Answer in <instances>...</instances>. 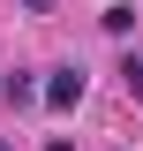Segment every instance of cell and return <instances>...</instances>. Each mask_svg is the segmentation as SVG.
Segmentation results:
<instances>
[{"instance_id": "obj_4", "label": "cell", "mask_w": 143, "mask_h": 151, "mask_svg": "<svg viewBox=\"0 0 143 151\" xmlns=\"http://www.w3.org/2000/svg\"><path fill=\"white\" fill-rule=\"evenodd\" d=\"M23 8H30V15H53V8H60V0H23Z\"/></svg>"}, {"instance_id": "obj_2", "label": "cell", "mask_w": 143, "mask_h": 151, "mask_svg": "<svg viewBox=\"0 0 143 151\" xmlns=\"http://www.w3.org/2000/svg\"><path fill=\"white\" fill-rule=\"evenodd\" d=\"M0 91H8V106H30V98H38V76H23V68H15Z\"/></svg>"}, {"instance_id": "obj_6", "label": "cell", "mask_w": 143, "mask_h": 151, "mask_svg": "<svg viewBox=\"0 0 143 151\" xmlns=\"http://www.w3.org/2000/svg\"><path fill=\"white\" fill-rule=\"evenodd\" d=\"M0 151H8V144H0Z\"/></svg>"}, {"instance_id": "obj_3", "label": "cell", "mask_w": 143, "mask_h": 151, "mask_svg": "<svg viewBox=\"0 0 143 151\" xmlns=\"http://www.w3.org/2000/svg\"><path fill=\"white\" fill-rule=\"evenodd\" d=\"M106 30H113V38H128V30H136V8H128V0H113V8H106Z\"/></svg>"}, {"instance_id": "obj_5", "label": "cell", "mask_w": 143, "mask_h": 151, "mask_svg": "<svg viewBox=\"0 0 143 151\" xmlns=\"http://www.w3.org/2000/svg\"><path fill=\"white\" fill-rule=\"evenodd\" d=\"M45 151H75V144H68V136H45Z\"/></svg>"}, {"instance_id": "obj_1", "label": "cell", "mask_w": 143, "mask_h": 151, "mask_svg": "<svg viewBox=\"0 0 143 151\" xmlns=\"http://www.w3.org/2000/svg\"><path fill=\"white\" fill-rule=\"evenodd\" d=\"M83 91H90V76L83 68H45V83H38V98H45V106H83Z\"/></svg>"}]
</instances>
